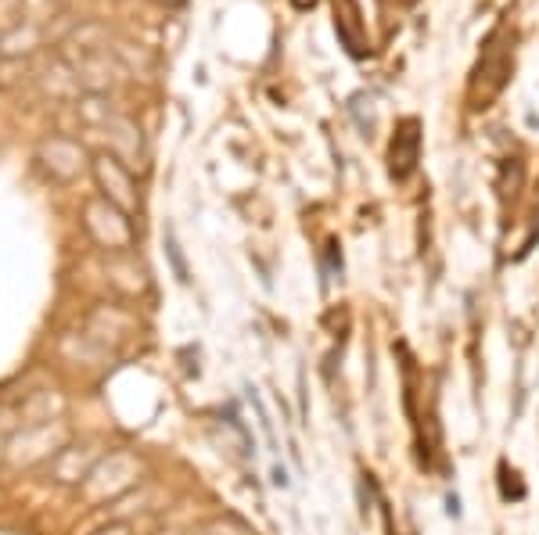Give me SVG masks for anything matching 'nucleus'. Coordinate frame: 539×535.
<instances>
[{
  "label": "nucleus",
  "instance_id": "f257e3e1",
  "mask_svg": "<svg viewBox=\"0 0 539 535\" xmlns=\"http://www.w3.org/2000/svg\"><path fill=\"white\" fill-rule=\"evenodd\" d=\"M511 69V44H504V29H496L486 40V47H482V58H478L475 76H471V108H489V101L511 83Z\"/></svg>",
  "mask_w": 539,
  "mask_h": 535
},
{
  "label": "nucleus",
  "instance_id": "f03ea898",
  "mask_svg": "<svg viewBox=\"0 0 539 535\" xmlns=\"http://www.w3.org/2000/svg\"><path fill=\"white\" fill-rule=\"evenodd\" d=\"M417 162H421V123L417 119H403L396 126V137H392L389 169L396 180H407L417 169Z\"/></svg>",
  "mask_w": 539,
  "mask_h": 535
},
{
  "label": "nucleus",
  "instance_id": "7ed1b4c3",
  "mask_svg": "<svg viewBox=\"0 0 539 535\" xmlns=\"http://www.w3.org/2000/svg\"><path fill=\"white\" fill-rule=\"evenodd\" d=\"M335 29L342 47L353 58H367L371 54V40H367V26H363V11L356 0H335Z\"/></svg>",
  "mask_w": 539,
  "mask_h": 535
},
{
  "label": "nucleus",
  "instance_id": "20e7f679",
  "mask_svg": "<svg viewBox=\"0 0 539 535\" xmlns=\"http://www.w3.org/2000/svg\"><path fill=\"white\" fill-rule=\"evenodd\" d=\"M198 535H245V532H241V525H234V521H209Z\"/></svg>",
  "mask_w": 539,
  "mask_h": 535
}]
</instances>
